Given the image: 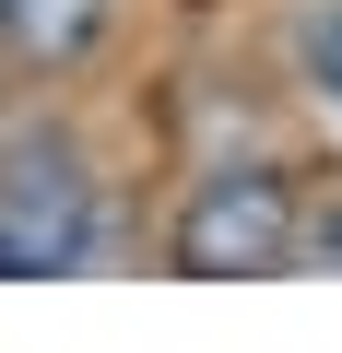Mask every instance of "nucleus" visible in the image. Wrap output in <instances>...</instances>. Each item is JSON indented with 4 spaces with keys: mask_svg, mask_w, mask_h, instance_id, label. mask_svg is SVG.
I'll use <instances>...</instances> for the list:
<instances>
[{
    "mask_svg": "<svg viewBox=\"0 0 342 353\" xmlns=\"http://www.w3.org/2000/svg\"><path fill=\"white\" fill-rule=\"evenodd\" d=\"M295 236H307V212H295L283 165H213L178 201V224H165V259L189 283H248V271H283Z\"/></svg>",
    "mask_w": 342,
    "mask_h": 353,
    "instance_id": "obj_1",
    "label": "nucleus"
},
{
    "mask_svg": "<svg viewBox=\"0 0 342 353\" xmlns=\"http://www.w3.org/2000/svg\"><path fill=\"white\" fill-rule=\"evenodd\" d=\"M95 259V165L71 130L0 141V283L24 271H83Z\"/></svg>",
    "mask_w": 342,
    "mask_h": 353,
    "instance_id": "obj_2",
    "label": "nucleus"
},
{
    "mask_svg": "<svg viewBox=\"0 0 342 353\" xmlns=\"http://www.w3.org/2000/svg\"><path fill=\"white\" fill-rule=\"evenodd\" d=\"M295 248H319V259H330V271H342V201H330V212H319V224H307V236H295Z\"/></svg>",
    "mask_w": 342,
    "mask_h": 353,
    "instance_id": "obj_5",
    "label": "nucleus"
},
{
    "mask_svg": "<svg viewBox=\"0 0 342 353\" xmlns=\"http://www.w3.org/2000/svg\"><path fill=\"white\" fill-rule=\"evenodd\" d=\"M95 36H106V0H0V48L24 71H71Z\"/></svg>",
    "mask_w": 342,
    "mask_h": 353,
    "instance_id": "obj_3",
    "label": "nucleus"
},
{
    "mask_svg": "<svg viewBox=\"0 0 342 353\" xmlns=\"http://www.w3.org/2000/svg\"><path fill=\"white\" fill-rule=\"evenodd\" d=\"M295 71L342 106V0H307V12H295Z\"/></svg>",
    "mask_w": 342,
    "mask_h": 353,
    "instance_id": "obj_4",
    "label": "nucleus"
}]
</instances>
